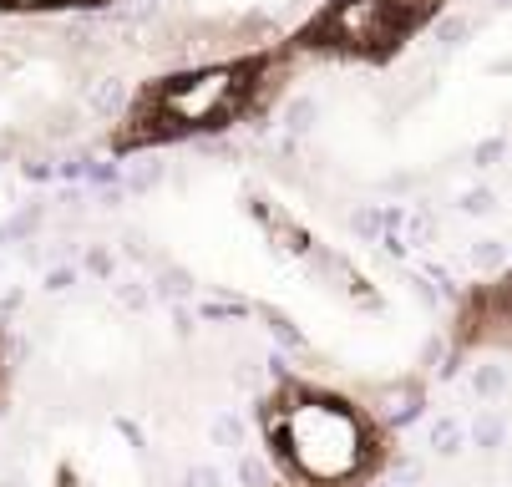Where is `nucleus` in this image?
Returning <instances> with one entry per match:
<instances>
[{"instance_id": "nucleus-1", "label": "nucleus", "mask_w": 512, "mask_h": 487, "mask_svg": "<svg viewBox=\"0 0 512 487\" xmlns=\"http://www.w3.org/2000/svg\"><path fill=\"white\" fill-rule=\"evenodd\" d=\"M264 442L300 487H355L381 467L376 422L325 386H279L264 406Z\"/></svg>"}, {"instance_id": "nucleus-2", "label": "nucleus", "mask_w": 512, "mask_h": 487, "mask_svg": "<svg viewBox=\"0 0 512 487\" xmlns=\"http://www.w3.org/2000/svg\"><path fill=\"white\" fill-rule=\"evenodd\" d=\"M274 77V56H239L218 66H193L183 77H158L127 107V122L117 132V148H153L193 132H218L259 107L264 87Z\"/></svg>"}, {"instance_id": "nucleus-3", "label": "nucleus", "mask_w": 512, "mask_h": 487, "mask_svg": "<svg viewBox=\"0 0 512 487\" xmlns=\"http://www.w3.org/2000/svg\"><path fill=\"white\" fill-rule=\"evenodd\" d=\"M436 11H442V0H330V6L300 31V46L325 51V56L386 61Z\"/></svg>"}, {"instance_id": "nucleus-4", "label": "nucleus", "mask_w": 512, "mask_h": 487, "mask_svg": "<svg viewBox=\"0 0 512 487\" xmlns=\"http://www.w3.org/2000/svg\"><path fill=\"white\" fill-rule=\"evenodd\" d=\"M71 6H102V0H0V11H71Z\"/></svg>"}]
</instances>
